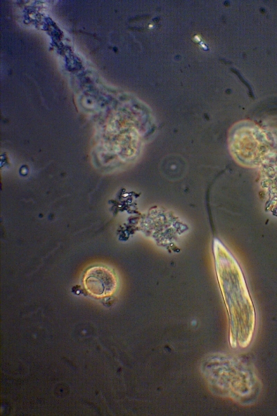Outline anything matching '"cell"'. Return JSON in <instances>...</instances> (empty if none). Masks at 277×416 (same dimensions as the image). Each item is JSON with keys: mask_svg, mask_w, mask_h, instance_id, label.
I'll return each instance as SVG.
<instances>
[{"mask_svg": "<svg viewBox=\"0 0 277 416\" xmlns=\"http://www.w3.org/2000/svg\"><path fill=\"white\" fill-rule=\"evenodd\" d=\"M84 285L92 295L102 297L111 295L115 291L117 280L111 270L102 266H94L85 273Z\"/></svg>", "mask_w": 277, "mask_h": 416, "instance_id": "cell-1", "label": "cell"}]
</instances>
